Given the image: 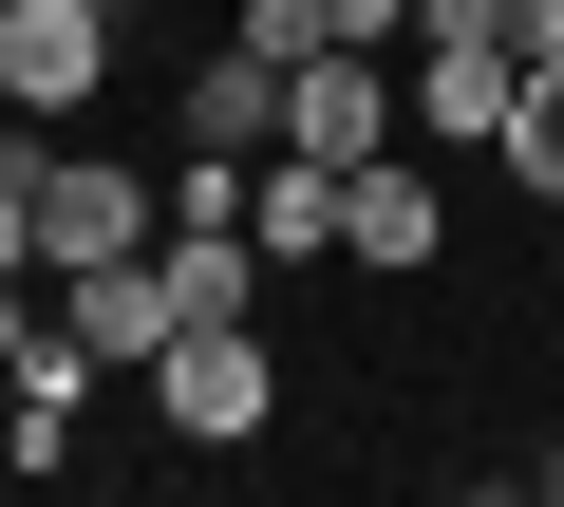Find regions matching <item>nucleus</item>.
<instances>
[{
	"mask_svg": "<svg viewBox=\"0 0 564 507\" xmlns=\"http://www.w3.org/2000/svg\"><path fill=\"white\" fill-rule=\"evenodd\" d=\"M508 38H527V57H564V0H508Z\"/></svg>",
	"mask_w": 564,
	"mask_h": 507,
	"instance_id": "obj_11",
	"label": "nucleus"
},
{
	"mask_svg": "<svg viewBox=\"0 0 564 507\" xmlns=\"http://www.w3.org/2000/svg\"><path fill=\"white\" fill-rule=\"evenodd\" d=\"M132 244H170V188H151V169H113V151H39V283L132 264Z\"/></svg>",
	"mask_w": 564,
	"mask_h": 507,
	"instance_id": "obj_1",
	"label": "nucleus"
},
{
	"mask_svg": "<svg viewBox=\"0 0 564 507\" xmlns=\"http://www.w3.org/2000/svg\"><path fill=\"white\" fill-rule=\"evenodd\" d=\"M433 244H452V207H433V169H395V151H377V169H358V207H339V264H358V283H414Z\"/></svg>",
	"mask_w": 564,
	"mask_h": 507,
	"instance_id": "obj_8",
	"label": "nucleus"
},
{
	"mask_svg": "<svg viewBox=\"0 0 564 507\" xmlns=\"http://www.w3.org/2000/svg\"><path fill=\"white\" fill-rule=\"evenodd\" d=\"M545 488H564V432H545Z\"/></svg>",
	"mask_w": 564,
	"mask_h": 507,
	"instance_id": "obj_12",
	"label": "nucleus"
},
{
	"mask_svg": "<svg viewBox=\"0 0 564 507\" xmlns=\"http://www.w3.org/2000/svg\"><path fill=\"white\" fill-rule=\"evenodd\" d=\"M339 207H358V169H339V151H263V169H245V244H263V264H321Z\"/></svg>",
	"mask_w": 564,
	"mask_h": 507,
	"instance_id": "obj_7",
	"label": "nucleus"
},
{
	"mask_svg": "<svg viewBox=\"0 0 564 507\" xmlns=\"http://www.w3.org/2000/svg\"><path fill=\"white\" fill-rule=\"evenodd\" d=\"M527 207H564V57H527V95H508V151H489Z\"/></svg>",
	"mask_w": 564,
	"mask_h": 507,
	"instance_id": "obj_10",
	"label": "nucleus"
},
{
	"mask_svg": "<svg viewBox=\"0 0 564 507\" xmlns=\"http://www.w3.org/2000/svg\"><path fill=\"white\" fill-rule=\"evenodd\" d=\"M57 320H76L113 376H151V357L188 339V301H170V264H151V244H132V264H76V283H57Z\"/></svg>",
	"mask_w": 564,
	"mask_h": 507,
	"instance_id": "obj_5",
	"label": "nucleus"
},
{
	"mask_svg": "<svg viewBox=\"0 0 564 507\" xmlns=\"http://www.w3.org/2000/svg\"><path fill=\"white\" fill-rule=\"evenodd\" d=\"M170 132H188V151H282V57H245V38H226V57L188 76V113H170Z\"/></svg>",
	"mask_w": 564,
	"mask_h": 507,
	"instance_id": "obj_9",
	"label": "nucleus"
},
{
	"mask_svg": "<svg viewBox=\"0 0 564 507\" xmlns=\"http://www.w3.org/2000/svg\"><path fill=\"white\" fill-rule=\"evenodd\" d=\"M395 76H414V132H433V151H508V95H527V57H489V38H414Z\"/></svg>",
	"mask_w": 564,
	"mask_h": 507,
	"instance_id": "obj_6",
	"label": "nucleus"
},
{
	"mask_svg": "<svg viewBox=\"0 0 564 507\" xmlns=\"http://www.w3.org/2000/svg\"><path fill=\"white\" fill-rule=\"evenodd\" d=\"M395 132H414V76H395L377 38H321L302 76H282V151H339V169H377Z\"/></svg>",
	"mask_w": 564,
	"mask_h": 507,
	"instance_id": "obj_2",
	"label": "nucleus"
},
{
	"mask_svg": "<svg viewBox=\"0 0 564 507\" xmlns=\"http://www.w3.org/2000/svg\"><path fill=\"white\" fill-rule=\"evenodd\" d=\"M151 414H170V451H245V432L282 414V376H263L245 320H188V339L151 357Z\"/></svg>",
	"mask_w": 564,
	"mask_h": 507,
	"instance_id": "obj_3",
	"label": "nucleus"
},
{
	"mask_svg": "<svg viewBox=\"0 0 564 507\" xmlns=\"http://www.w3.org/2000/svg\"><path fill=\"white\" fill-rule=\"evenodd\" d=\"M113 95V0H0V113H95Z\"/></svg>",
	"mask_w": 564,
	"mask_h": 507,
	"instance_id": "obj_4",
	"label": "nucleus"
}]
</instances>
